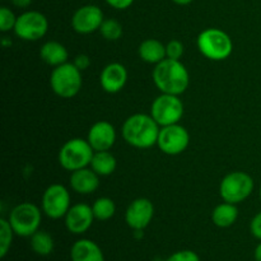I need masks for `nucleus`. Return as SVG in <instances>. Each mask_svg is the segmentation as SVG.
Here are the masks:
<instances>
[{"label": "nucleus", "mask_w": 261, "mask_h": 261, "mask_svg": "<svg viewBox=\"0 0 261 261\" xmlns=\"http://www.w3.org/2000/svg\"><path fill=\"white\" fill-rule=\"evenodd\" d=\"M71 261H105L101 247L88 239L78 240L70 249Z\"/></svg>", "instance_id": "18"}, {"label": "nucleus", "mask_w": 261, "mask_h": 261, "mask_svg": "<svg viewBox=\"0 0 261 261\" xmlns=\"http://www.w3.org/2000/svg\"><path fill=\"white\" fill-rule=\"evenodd\" d=\"M189 143H190V135L182 125L173 124L161 127L157 145L165 154H181L189 147Z\"/></svg>", "instance_id": "11"}, {"label": "nucleus", "mask_w": 261, "mask_h": 261, "mask_svg": "<svg viewBox=\"0 0 261 261\" xmlns=\"http://www.w3.org/2000/svg\"><path fill=\"white\" fill-rule=\"evenodd\" d=\"M161 126L152 115L134 114L122 124V138L132 147L148 149L157 144Z\"/></svg>", "instance_id": "1"}, {"label": "nucleus", "mask_w": 261, "mask_h": 261, "mask_svg": "<svg viewBox=\"0 0 261 261\" xmlns=\"http://www.w3.org/2000/svg\"><path fill=\"white\" fill-rule=\"evenodd\" d=\"M99 33H101L105 40L117 41L122 36V25L119 20L109 18V19H105L103 23L101 24Z\"/></svg>", "instance_id": "26"}, {"label": "nucleus", "mask_w": 261, "mask_h": 261, "mask_svg": "<svg viewBox=\"0 0 261 261\" xmlns=\"http://www.w3.org/2000/svg\"><path fill=\"white\" fill-rule=\"evenodd\" d=\"M73 64L79 69V70L84 71L91 66V59H89V56L86 55V54H81V55H76L75 58H74Z\"/></svg>", "instance_id": "31"}, {"label": "nucleus", "mask_w": 261, "mask_h": 261, "mask_svg": "<svg viewBox=\"0 0 261 261\" xmlns=\"http://www.w3.org/2000/svg\"><path fill=\"white\" fill-rule=\"evenodd\" d=\"M254 257H255V261H261V242L256 247H255Z\"/></svg>", "instance_id": "34"}, {"label": "nucleus", "mask_w": 261, "mask_h": 261, "mask_svg": "<svg viewBox=\"0 0 261 261\" xmlns=\"http://www.w3.org/2000/svg\"><path fill=\"white\" fill-rule=\"evenodd\" d=\"M259 195H260V201H261V186H260V193H259Z\"/></svg>", "instance_id": "36"}, {"label": "nucleus", "mask_w": 261, "mask_h": 261, "mask_svg": "<svg viewBox=\"0 0 261 261\" xmlns=\"http://www.w3.org/2000/svg\"><path fill=\"white\" fill-rule=\"evenodd\" d=\"M54 247H55V242H54L53 236L46 231L38 229L31 236V249L33 250L35 254L40 255V256L50 255L54 251Z\"/></svg>", "instance_id": "23"}, {"label": "nucleus", "mask_w": 261, "mask_h": 261, "mask_svg": "<svg viewBox=\"0 0 261 261\" xmlns=\"http://www.w3.org/2000/svg\"><path fill=\"white\" fill-rule=\"evenodd\" d=\"M87 140L94 152L110 150L116 142V130L111 122L97 121L88 130Z\"/></svg>", "instance_id": "15"}, {"label": "nucleus", "mask_w": 261, "mask_h": 261, "mask_svg": "<svg viewBox=\"0 0 261 261\" xmlns=\"http://www.w3.org/2000/svg\"><path fill=\"white\" fill-rule=\"evenodd\" d=\"M185 53L184 43L178 40H171L166 45V58L172 59V60H181Z\"/></svg>", "instance_id": "28"}, {"label": "nucleus", "mask_w": 261, "mask_h": 261, "mask_svg": "<svg viewBox=\"0 0 261 261\" xmlns=\"http://www.w3.org/2000/svg\"><path fill=\"white\" fill-rule=\"evenodd\" d=\"M42 212L51 219L64 218L70 209V193L61 184H53L42 195Z\"/></svg>", "instance_id": "10"}, {"label": "nucleus", "mask_w": 261, "mask_h": 261, "mask_svg": "<svg viewBox=\"0 0 261 261\" xmlns=\"http://www.w3.org/2000/svg\"><path fill=\"white\" fill-rule=\"evenodd\" d=\"M15 23H17V15L10 10L9 8H0V31L8 32V31L14 30Z\"/></svg>", "instance_id": "27"}, {"label": "nucleus", "mask_w": 261, "mask_h": 261, "mask_svg": "<svg viewBox=\"0 0 261 261\" xmlns=\"http://www.w3.org/2000/svg\"><path fill=\"white\" fill-rule=\"evenodd\" d=\"M196 43L201 55L213 61L226 60L233 51L232 38L219 28H206L201 31Z\"/></svg>", "instance_id": "3"}, {"label": "nucleus", "mask_w": 261, "mask_h": 261, "mask_svg": "<svg viewBox=\"0 0 261 261\" xmlns=\"http://www.w3.org/2000/svg\"><path fill=\"white\" fill-rule=\"evenodd\" d=\"M153 82L161 93L180 96L190 84V75L186 66L180 60L167 59L161 61L153 69Z\"/></svg>", "instance_id": "2"}, {"label": "nucleus", "mask_w": 261, "mask_h": 261, "mask_svg": "<svg viewBox=\"0 0 261 261\" xmlns=\"http://www.w3.org/2000/svg\"><path fill=\"white\" fill-rule=\"evenodd\" d=\"M103 20L105 17L101 8L93 4H87L74 12L71 17V27L76 33L89 35L99 31Z\"/></svg>", "instance_id": "12"}, {"label": "nucleus", "mask_w": 261, "mask_h": 261, "mask_svg": "<svg viewBox=\"0 0 261 261\" xmlns=\"http://www.w3.org/2000/svg\"><path fill=\"white\" fill-rule=\"evenodd\" d=\"M166 261H200V257L193 250H181L173 252Z\"/></svg>", "instance_id": "29"}, {"label": "nucleus", "mask_w": 261, "mask_h": 261, "mask_svg": "<svg viewBox=\"0 0 261 261\" xmlns=\"http://www.w3.org/2000/svg\"><path fill=\"white\" fill-rule=\"evenodd\" d=\"M239 218V209L236 204L223 201L212 212V221L219 228H228L233 226Z\"/></svg>", "instance_id": "21"}, {"label": "nucleus", "mask_w": 261, "mask_h": 261, "mask_svg": "<svg viewBox=\"0 0 261 261\" xmlns=\"http://www.w3.org/2000/svg\"><path fill=\"white\" fill-rule=\"evenodd\" d=\"M10 2H12V4L14 5L15 8L25 9V8L30 7L31 3H32V0H10Z\"/></svg>", "instance_id": "33"}, {"label": "nucleus", "mask_w": 261, "mask_h": 261, "mask_svg": "<svg viewBox=\"0 0 261 261\" xmlns=\"http://www.w3.org/2000/svg\"><path fill=\"white\" fill-rule=\"evenodd\" d=\"M8 221L17 236L31 237L40 229L42 213L36 204L24 201L12 209Z\"/></svg>", "instance_id": "6"}, {"label": "nucleus", "mask_w": 261, "mask_h": 261, "mask_svg": "<svg viewBox=\"0 0 261 261\" xmlns=\"http://www.w3.org/2000/svg\"><path fill=\"white\" fill-rule=\"evenodd\" d=\"M184 103L175 94L161 93L150 106V115L162 126L178 124L184 116Z\"/></svg>", "instance_id": "8"}, {"label": "nucleus", "mask_w": 261, "mask_h": 261, "mask_svg": "<svg viewBox=\"0 0 261 261\" xmlns=\"http://www.w3.org/2000/svg\"><path fill=\"white\" fill-rule=\"evenodd\" d=\"M127 82V70L122 64L111 63L105 66L99 75L102 89L107 93H117Z\"/></svg>", "instance_id": "16"}, {"label": "nucleus", "mask_w": 261, "mask_h": 261, "mask_svg": "<svg viewBox=\"0 0 261 261\" xmlns=\"http://www.w3.org/2000/svg\"><path fill=\"white\" fill-rule=\"evenodd\" d=\"M172 2L177 5H189V4H191L194 0H172Z\"/></svg>", "instance_id": "35"}, {"label": "nucleus", "mask_w": 261, "mask_h": 261, "mask_svg": "<svg viewBox=\"0 0 261 261\" xmlns=\"http://www.w3.org/2000/svg\"><path fill=\"white\" fill-rule=\"evenodd\" d=\"M40 56L43 63L56 68V66L68 63L69 53L63 43L58 41H47L41 46Z\"/></svg>", "instance_id": "19"}, {"label": "nucleus", "mask_w": 261, "mask_h": 261, "mask_svg": "<svg viewBox=\"0 0 261 261\" xmlns=\"http://www.w3.org/2000/svg\"><path fill=\"white\" fill-rule=\"evenodd\" d=\"M92 211H93L94 218L97 221H109L116 213V205L112 199L107 198V196H102L98 198L92 205Z\"/></svg>", "instance_id": "24"}, {"label": "nucleus", "mask_w": 261, "mask_h": 261, "mask_svg": "<svg viewBox=\"0 0 261 261\" xmlns=\"http://www.w3.org/2000/svg\"><path fill=\"white\" fill-rule=\"evenodd\" d=\"M64 219H65L66 229L70 233L83 234L91 228L96 218H94L92 206L79 203L70 206Z\"/></svg>", "instance_id": "14"}, {"label": "nucleus", "mask_w": 261, "mask_h": 261, "mask_svg": "<svg viewBox=\"0 0 261 261\" xmlns=\"http://www.w3.org/2000/svg\"><path fill=\"white\" fill-rule=\"evenodd\" d=\"M94 150L87 139L74 138L68 140L59 150V163L66 171L81 170L88 167L93 158Z\"/></svg>", "instance_id": "5"}, {"label": "nucleus", "mask_w": 261, "mask_h": 261, "mask_svg": "<svg viewBox=\"0 0 261 261\" xmlns=\"http://www.w3.org/2000/svg\"><path fill=\"white\" fill-rule=\"evenodd\" d=\"M116 166L117 161L115 155L110 153V150H101V152H94L89 167L98 176H110L115 172Z\"/></svg>", "instance_id": "22"}, {"label": "nucleus", "mask_w": 261, "mask_h": 261, "mask_svg": "<svg viewBox=\"0 0 261 261\" xmlns=\"http://www.w3.org/2000/svg\"><path fill=\"white\" fill-rule=\"evenodd\" d=\"M14 234L9 221L4 218L0 219V257L2 259L7 256V254L9 252Z\"/></svg>", "instance_id": "25"}, {"label": "nucleus", "mask_w": 261, "mask_h": 261, "mask_svg": "<svg viewBox=\"0 0 261 261\" xmlns=\"http://www.w3.org/2000/svg\"><path fill=\"white\" fill-rule=\"evenodd\" d=\"M154 216L153 203L147 198H138L129 204L125 212V222L133 231H144Z\"/></svg>", "instance_id": "13"}, {"label": "nucleus", "mask_w": 261, "mask_h": 261, "mask_svg": "<svg viewBox=\"0 0 261 261\" xmlns=\"http://www.w3.org/2000/svg\"><path fill=\"white\" fill-rule=\"evenodd\" d=\"M71 190L81 195L93 194L99 186V176L92 168L84 167L73 171L69 178Z\"/></svg>", "instance_id": "17"}, {"label": "nucleus", "mask_w": 261, "mask_h": 261, "mask_svg": "<svg viewBox=\"0 0 261 261\" xmlns=\"http://www.w3.org/2000/svg\"><path fill=\"white\" fill-rule=\"evenodd\" d=\"M82 71L73 63H65L54 68L50 75L51 89L61 98H73L82 89Z\"/></svg>", "instance_id": "4"}, {"label": "nucleus", "mask_w": 261, "mask_h": 261, "mask_svg": "<svg viewBox=\"0 0 261 261\" xmlns=\"http://www.w3.org/2000/svg\"><path fill=\"white\" fill-rule=\"evenodd\" d=\"M250 231H251V234L255 239L260 240L261 241V212H259V213L252 218L251 223H250Z\"/></svg>", "instance_id": "30"}, {"label": "nucleus", "mask_w": 261, "mask_h": 261, "mask_svg": "<svg viewBox=\"0 0 261 261\" xmlns=\"http://www.w3.org/2000/svg\"><path fill=\"white\" fill-rule=\"evenodd\" d=\"M48 20L38 10H27L17 17L14 33L23 41H38L47 33Z\"/></svg>", "instance_id": "9"}, {"label": "nucleus", "mask_w": 261, "mask_h": 261, "mask_svg": "<svg viewBox=\"0 0 261 261\" xmlns=\"http://www.w3.org/2000/svg\"><path fill=\"white\" fill-rule=\"evenodd\" d=\"M111 8L116 10H125L133 5L135 0H105Z\"/></svg>", "instance_id": "32"}, {"label": "nucleus", "mask_w": 261, "mask_h": 261, "mask_svg": "<svg viewBox=\"0 0 261 261\" xmlns=\"http://www.w3.org/2000/svg\"><path fill=\"white\" fill-rule=\"evenodd\" d=\"M138 54L143 61L157 65L166 59V45L155 38H148L140 43Z\"/></svg>", "instance_id": "20"}, {"label": "nucleus", "mask_w": 261, "mask_h": 261, "mask_svg": "<svg viewBox=\"0 0 261 261\" xmlns=\"http://www.w3.org/2000/svg\"><path fill=\"white\" fill-rule=\"evenodd\" d=\"M254 191V180L244 171H233L224 176L219 185V194L223 201L240 204L246 200Z\"/></svg>", "instance_id": "7"}]
</instances>
